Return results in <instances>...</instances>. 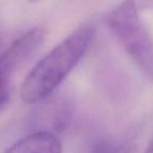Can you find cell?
<instances>
[{
    "label": "cell",
    "mask_w": 153,
    "mask_h": 153,
    "mask_svg": "<svg viewBox=\"0 0 153 153\" xmlns=\"http://www.w3.org/2000/svg\"><path fill=\"white\" fill-rule=\"evenodd\" d=\"M45 37L42 27H35L16 39L0 53V86H9L10 80L36 53Z\"/></svg>",
    "instance_id": "3957f363"
},
{
    "label": "cell",
    "mask_w": 153,
    "mask_h": 153,
    "mask_svg": "<svg viewBox=\"0 0 153 153\" xmlns=\"http://www.w3.org/2000/svg\"><path fill=\"white\" fill-rule=\"evenodd\" d=\"M107 25L138 69L153 82V39L133 0H125L111 11Z\"/></svg>",
    "instance_id": "7a4b0ae2"
},
{
    "label": "cell",
    "mask_w": 153,
    "mask_h": 153,
    "mask_svg": "<svg viewBox=\"0 0 153 153\" xmlns=\"http://www.w3.org/2000/svg\"><path fill=\"white\" fill-rule=\"evenodd\" d=\"M133 144H115L111 142H99L92 147L90 153H135Z\"/></svg>",
    "instance_id": "8992f818"
},
{
    "label": "cell",
    "mask_w": 153,
    "mask_h": 153,
    "mask_svg": "<svg viewBox=\"0 0 153 153\" xmlns=\"http://www.w3.org/2000/svg\"><path fill=\"white\" fill-rule=\"evenodd\" d=\"M30 1H32V2H35V1H38V0H30Z\"/></svg>",
    "instance_id": "30bf717a"
},
{
    "label": "cell",
    "mask_w": 153,
    "mask_h": 153,
    "mask_svg": "<svg viewBox=\"0 0 153 153\" xmlns=\"http://www.w3.org/2000/svg\"><path fill=\"white\" fill-rule=\"evenodd\" d=\"M136 7H144V9H152L153 7V0H133Z\"/></svg>",
    "instance_id": "ba28073f"
},
{
    "label": "cell",
    "mask_w": 153,
    "mask_h": 153,
    "mask_svg": "<svg viewBox=\"0 0 153 153\" xmlns=\"http://www.w3.org/2000/svg\"><path fill=\"white\" fill-rule=\"evenodd\" d=\"M72 119V107L64 99H56L46 103L38 114V122L41 125L39 131L51 134L61 133L69 127Z\"/></svg>",
    "instance_id": "277c9868"
},
{
    "label": "cell",
    "mask_w": 153,
    "mask_h": 153,
    "mask_svg": "<svg viewBox=\"0 0 153 153\" xmlns=\"http://www.w3.org/2000/svg\"><path fill=\"white\" fill-rule=\"evenodd\" d=\"M145 153H153V137H152V140H150V143H149Z\"/></svg>",
    "instance_id": "9c48e42d"
},
{
    "label": "cell",
    "mask_w": 153,
    "mask_h": 153,
    "mask_svg": "<svg viewBox=\"0 0 153 153\" xmlns=\"http://www.w3.org/2000/svg\"><path fill=\"white\" fill-rule=\"evenodd\" d=\"M94 35L92 26H82L53 47L26 76L20 91L22 100L27 104L46 100L82 60Z\"/></svg>",
    "instance_id": "6da1fadb"
},
{
    "label": "cell",
    "mask_w": 153,
    "mask_h": 153,
    "mask_svg": "<svg viewBox=\"0 0 153 153\" xmlns=\"http://www.w3.org/2000/svg\"><path fill=\"white\" fill-rule=\"evenodd\" d=\"M10 100V88L0 87V111L7 106Z\"/></svg>",
    "instance_id": "52a82bcc"
},
{
    "label": "cell",
    "mask_w": 153,
    "mask_h": 153,
    "mask_svg": "<svg viewBox=\"0 0 153 153\" xmlns=\"http://www.w3.org/2000/svg\"><path fill=\"white\" fill-rule=\"evenodd\" d=\"M3 153H62V145L55 134L35 131L18 140Z\"/></svg>",
    "instance_id": "5b68a950"
}]
</instances>
